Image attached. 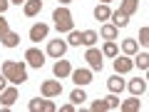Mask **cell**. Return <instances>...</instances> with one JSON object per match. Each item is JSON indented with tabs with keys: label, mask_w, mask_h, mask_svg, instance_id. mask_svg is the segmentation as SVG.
<instances>
[{
	"label": "cell",
	"mask_w": 149,
	"mask_h": 112,
	"mask_svg": "<svg viewBox=\"0 0 149 112\" xmlns=\"http://www.w3.org/2000/svg\"><path fill=\"white\" fill-rule=\"evenodd\" d=\"M3 75H5L8 82H13V85H22V82L27 80L25 65L17 62V60H5V62H3Z\"/></svg>",
	"instance_id": "6da1fadb"
},
{
	"label": "cell",
	"mask_w": 149,
	"mask_h": 112,
	"mask_svg": "<svg viewBox=\"0 0 149 112\" xmlns=\"http://www.w3.org/2000/svg\"><path fill=\"white\" fill-rule=\"evenodd\" d=\"M52 20H55V27H57L60 32H70V30L74 27L72 13H70L67 8H57V10L52 13Z\"/></svg>",
	"instance_id": "7a4b0ae2"
},
{
	"label": "cell",
	"mask_w": 149,
	"mask_h": 112,
	"mask_svg": "<svg viewBox=\"0 0 149 112\" xmlns=\"http://www.w3.org/2000/svg\"><path fill=\"white\" fill-rule=\"evenodd\" d=\"M119 107V97L112 92L109 97H102V100H95L92 102V112H104V110H117Z\"/></svg>",
	"instance_id": "3957f363"
},
{
	"label": "cell",
	"mask_w": 149,
	"mask_h": 112,
	"mask_svg": "<svg viewBox=\"0 0 149 112\" xmlns=\"http://www.w3.org/2000/svg\"><path fill=\"white\" fill-rule=\"evenodd\" d=\"M102 57H104V55H102L97 48H90V50L85 52V60H87V65H90V70H95V72H102V67H104Z\"/></svg>",
	"instance_id": "277c9868"
},
{
	"label": "cell",
	"mask_w": 149,
	"mask_h": 112,
	"mask_svg": "<svg viewBox=\"0 0 149 112\" xmlns=\"http://www.w3.org/2000/svg\"><path fill=\"white\" fill-rule=\"evenodd\" d=\"M40 92H42V97H57V95H62V82L60 80H45L40 85Z\"/></svg>",
	"instance_id": "5b68a950"
},
{
	"label": "cell",
	"mask_w": 149,
	"mask_h": 112,
	"mask_svg": "<svg viewBox=\"0 0 149 112\" xmlns=\"http://www.w3.org/2000/svg\"><path fill=\"white\" fill-rule=\"evenodd\" d=\"M30 107L32 112H55L57 110V107H55V102H50V97H42V100H40V97H35V100H30Z\"/></svg>",
	"instance_id": "8992f818"
},
{
	"label": "cell",
	"mask_w": 149,
	"mask_h": 112,
	"mask_svg": "<svg viewBox=\"0 0 149 112\" xmlns=\"http://www.w3.org/2000/svg\"><path fill=\"white\" fill-rule=\"evenodd\" d=\"M65 52H67V43H65V40H50V45H47V55L50 57L60 60Z\"/></svg>",
	"instance_id": "52a82bcc"
},
{
	"label": "cell",
	"mask_w": 149,
	"mask_h": 112,
	"mask_svg": "<svg viewBox=\"0 0 149 112\" xmlns=\"http://www.w3.org/2000/svg\"><path fill=\"white\" fill-rule=\"evenodd\" d=\"M25 60H27V65H30V67H37V70L45 65V55L40 52L37 48H30V50H27V52H25Z\"/></svg>",
	"instance_id": "ba28073f"
},
{
	"label": "cell",
	"mask_w": 149,
	"mask_h": 112,
	"mask_svg": "<svg viewBox=\"0 0 149 112\" xmlns=\"http://www.w3.org/2000/svg\"><path fill=\"white\" fill-rule=\"evenodd\" d=\"M47 32H50V27L45 25V22H37V25L30 27V40H32V43H40V40L47 37Z\"/></svg>",
	"instance_id": "9c48e42d"
},
{
	"label": "cell",
	"mask_w": 149,
	"mask_h": 112,
	"mask_svg": "<svg viewBox=\"0 0 149 112\" xmlns=\"http://www.w3.org/2000/svg\"><path fill=\"white\" fill-rule=\"evenodd\" d=\"M70 75H72L74 85H90L92 82V70H74V72H70Z\"/></svg>",
	"instance_id": "30bf717a"
},
{
	"label": "cell",
	"mask_w": 149,
	"mask_h": 112,
	"mask_svg": "<svg viewBox=\"0 0 149 112\" xmlns=\"http://www.w3.org/2000/svg\"><path fill=\"white\" fill-rule=\"evenodd\" d=\"M134 67V60H129V57H114V72L117 75H124V72H129V70Z\"/></svg>",
	"instance_id": "8fae6325"
},
{
	"label": "cell",
	"mask_w": 149,
	"mask_h": 112,
	"mask_svg": "<svg viewBox=\"0 0 149 112\" xmlns=\"http://www.w3.org/2000/svg\"><path fill=\"white\" fill-rule=\"evenodd\" d=\"M52 72H55V77H57V80H62V77H67V75L72 72V67H70V62H67V60H62V57H60L57 62H55Z\"/></svg>",
	"instance_id": "7c38bea8"
},
{
	"label": "cell",
	"mask_w": 149,
	"mask_h": 112,
	"mask_svg": "<svg viewBox=\"0 0 149 112\" xmlns=\"http://www.w3.org/2000/svg\"><path fill=\"white\" fill-rule=\"evenodd\" d=\"M15 100H17V87H5V90L0 92V102H3V107H10Z\"/></svg>",
	"instance_id": "4fadbf2b"
},
{
	"label": "cell",
	"mask_w": 149,
	"mask_h": 112,
	"mask_svg": "<svg viewBox=\"0 0 149 112\" xmlns=\"http://www.w3.org/2000/svg\"><path fill=\"white\" fill-rule=\"evenodd\" d=\"M22 5H25L22 10H25V15H27V18H35L37 13L42 10V0H25Z\"/></svg>",
	"instance_id": "5bb4252c"
},
{
	"label": "cell",
	"mask_w": 149,
	"mask_h": 112,
	"mask_svg": "<svg viewBox=\"0 0 149 112\" xmlns=\"http://www.w3.org/2000/svg\"><path fill=\"white\" fill-rule=\"evenodd\" d=\"M119 110L122 112H139L142 110V102H139L137 95H132V100H124L122 105H119Z\"/></svg>",
	"instance_id": "9a60e30c"
},
{
	"label": "cell",
	"mask_w": 149,
	"mask_h": 112,
	"mask_svg": "<svg viewBox=\"0 0 149 112\" xmlns=\"http://www.w3.org/2000/svg\"><path fill=\"white\" fill-rule=\"evenodd\" d=\"M129 92H132V95H144V92H147V80H142V77H137V80H132V82H129Z\"/></svg>",
	"instance_id": "2e32d148"
},
{
	"label": "cell",
	"mask_w": 149,
	"mask_h": 112,
	"mask_svg": "<svg viewBox=\"0 0 149 112\" xmlns=\"http://www.w3.org/2000/svg\"><path fill=\"white\" fill-rule=\"evenodd\" d=\"M107 87H109V92H114V95H119V92L124 90V80L119 77V75H112L109 80H107Z\"/></svg>",
	"instance_id": "e0dca14e"
},
{
	"label": "cell",
	"mask_w": 149,
	"mask_h": 112,
	"mask_svg": "<svg viewBox=\"0 0 149 112\" xmlns=\"http://www.w3.org/2000/svg\"><path fill=\"white\" fill-rule=\"evenodd\" d=\"M0 40H3V45H5V48H17V45H20V35H17V32H13V30H8Z\"/></svg>",
	"instance_id": "ac0fdd59"
},
{
	"label": "cell",
	"mask_w": 149,
	"mask_h": 112,
	"mask_svg": "<svg viewBox=\"0 0 149 112\" xmlns=\"http://www.w3.org/2000/svg\"><path fill=\"white\" fill-rule=\"evenodd\" d=\"M137 8H139V0H122V5H119V10L124 13V15H134L137 13Z\"/></svg>",
	"instance_id": "d6986e66"
},
{
	"label": "cell",
	"mask_w": 149,
	"mask_h": 112,
	"mask_svg": "<svg viewBox=\"0 0 149 112\" xmlns=\"http://www.w3.org/2000/svg\"><path fill=\"white\" fill-rule=\"evenodd\" d=\"M117 32H119V27H114V25L109 22V25H102L100 35L104 37V40H117Z\"/></svg>",
	"instance_id": "ffe728a7"
},
{
	"label": "cell",
	"mask_w": 149,
	"mask_h": 112,
	"mask_svg": "<svg viewBox=\"0 0 149 112\" xmlns=\"http://www.w3.org/2000/svg\"><path fill=\"white\" fill-rule=\"evenodd\" d=\"M109 18H112V25H114V27H124V25H127V22H129V18L124 15L122 10H117V13H112Z\"/></svg>",
	"instance_id": "44dd1931"
},
{
	"label": "cell",
	"mask_w": 149,
	"mask_h": 112,
	"mask_svg": "<svg viewBox=\"0 0 149 112\" xmlns=\"http://www.w3.org/2000/svg\"><path fill=\"white\" fill-rule=\"evenodd\" d=\"M109 15H112V10H109V5H104V3L95 8V18L97 20H109Z\"/></svg>",
	"instance_id": "7402d4cb"
},
{
	"label": "cell",
	"mask_w": 149,
	"mask_h": 112,
	"mask_svg": "<svg viewBox=\"0 0 149 112\" xmlns=\"http://www.w3.org/2000/svg\"><path fill=\"white\" fill-rule=\"evenodd\" d=\"M102 55L104 57H117V43L114 40H107L104 48H102Z\"/></svg>",
	"instance_id": "603a6c76"
},
{
	"label": "cell",
	"mask_w": 149,
	"mask_h": 112,
	"mask_svg": "<svg viewBox=\"0 0 149 112\" xmlns=\"http://www.w3.org/2000/svg\"><path fill=\"white\" fill-rule=\"evenodd\" d=\"M122 50H124L127 55H134V52L139 50V43H137V40H132V37H127V40L122 43Z\"/></svg>",
	"instance_id": "cb8c5ba5"
},
{
	"label": "cell",
	"mask_w": 149,
	"mask_h": 112,
	"mask_svg": "<svg viewBox=\"0 0 149 112\" xmlns=\"http://www.w3.org/2000/svg\"><path fill=\"white\" fill-rule=\"evenodd\" d=\"M95 43H97V32H95V30H85V32H82V45L92 48Z\"/></svg>",
	"instance_id": "d4e9b609"
},
{
	"label": "cell",
	"mask_w": 149,
	"mask_h": 112,
	"mask_svg": "<svg viewBox=\"0 0 149 112\" xmlns=\"http://www.w3.org/2000/svg\"><path fill=\"white\" fill-rule=\"evenodd\" d=\"M67 43H70V45H82V32H77V30H70Z\"/></svg>",
	"instance_id": "484cf974"
},
{
	"label": "cell",
	"mask_w": 149,
	"mask_h": 112,
	"mask_svg": "<svg viewBox=\"0 0 149 112\" xmlns=\"http://www.w3.org/2000/svg\"><path fill=\"white\" fill-rule=\"evenodd\" d=\"M70 100H72L74 105H82V102L87 100V95H85V92H82V90H74L72 95H70Z\"/></svg>",
	"instance_id": "4316f807"
},
{
	"label": "cell",
	"mask_w": 149,
	"mask_h": 112,
	"mask_svg": "<svg viewBox=\"0 0 149 112\" xmlns=\"http://www.w3.org/2000/svg\"><path fill=\"white\" fill-rule=\"evenodd\" d=\"M134 65H139V70H147V67H149V55H147V52H142L137 60H134Z\"/></svg>",
	"instance_id": "83f0119b"
},
{
	"label": "cell",
	"mask_w": 149,
	"mask_h": 112,
	"mask_svg": "<svg viewBox=\"0 0 149 112\" xmlns=\"http://www.w3.org/2000/svg\"><path fill=\"white\" fill-rule=\"evenodd\" d=\"M139 43L149 45V27H142V30H139Z\"/></svg>",
	"instance_id": "f1b7e54d"
},
{
	"label": "cell",
	"mask_w": 149,
	"mask_h": 112,
	"mask_svg": "<svg viewBox=\"0 0 149 112\" xmlns=\"http://www.w3.org/2000/svg\"><path fill=\"white\" fill-rule=\"evenodd\" d=\"M8 30H10V25H8V20H5V18H3V13H0V37L5 35Z\"/></svg>",
	"instance_id": "f546056e"
},
{
	"label": "cell",
	"mask_w": 149,
	"mask_h": 112,
	"mask_svg": "<svg viewBox=\"0 0 149 112\" xmlns=\"http://www.w3.org/2000/svg\"><path fill=\"white\" fill-rule=\"evenodd\" d=\"M5 87H8V77H5V75H3V72H0V92L5 90Z\"/></svg>",
	"instance_id": "4dcf8cb0"
},
{
	"label": "cell",
	"mask_w": 149,
	"mask_h": 112,
	"mask_svg": "<svg viewBox=\"0 0 149 112\" xmlns=\"http://www.w3.org/2000/svg\"><path fill=\"white\" fill-rule=\"evenodd\" d=\"M8 5H10V0H0V13H5Z\"/></svg>",
	"instance_id": "1f68e13d"
},
{
	"label": "cell",
	"mask_w": 149,
	"mask_h": 112,
	"mask_svg": "<svg viewBox=\"0 0 149 112\" xmlns=\"http://www.w3.org/2000/svg\"><path fill=\"white\" fill-rule=\"evenodd\" d=\"M74 107H77L74 102H72V105H65V107H62V112H74Z\"/></svg>",
	"instance_id": "d6a6232c"
},
{
	"label": "cell",
	"mask_w": 149,
	"mask_h": 112,
	"mask_svg": "<svg viewBox=\"0 0 149 112\" xmlns=\"http://www.w3.org/2000/svg\"><path fill=\"white\" fill-rule=\"evenodd\" d=\"M60 3H62V5H70V3H72V0H60Z\"/></svg>",
	"instance_id": "836d02e7"
},
{
	"label": "cell",
	"mask_w": 149,
	"mask_h": 112,
	"mask_svg": "<svg viewBox=\"0 0 149 112\" xmlns=\"http://www.w3.org/2000/svg\"><path fill=\"white\" fill-rule=\"evenodd\" d=\"M10 3H15V5H20V3H25V0H10Z\"/></svg>",
	"instance_id": "e575fe53"
},
{
	"label": "cell",
	"mask_w": 149,
	"mask_h": 112,
	"mask_svg": "<svg viewBox=\"0 0 149 112\" xmlns=\"http://www.w3.org/2000/svg\"><path fill=\"white\" fill-rule=\"evenodd\" d=\"M100 3H104V5H109V3H112V0H100Z\"/></svg>",
	"instance_id": "d590c367"
}]
</instances>
